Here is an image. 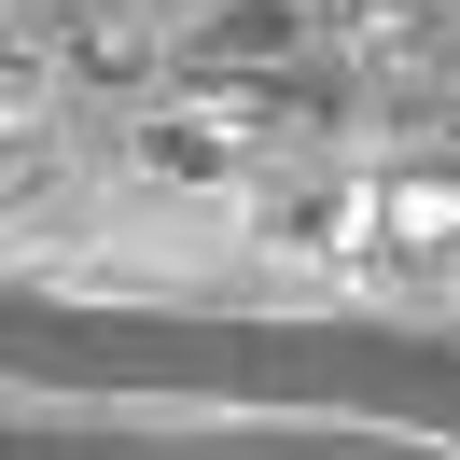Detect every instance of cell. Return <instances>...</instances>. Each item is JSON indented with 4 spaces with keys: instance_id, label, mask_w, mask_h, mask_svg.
I'll return each instance as SVG.
<instances>
[{
    "instance_id": "obj_1",
    "label": "cell",
    "mask_w": 460,
    "mask_h": 460,
    "mask_svg": "<svg viewBox=\"0 0 460 460\" xmlns=\"http://www.w3.org/2000/svg\"><path fill=\"white\" fill-rule=\"evenodd\" d=\"M293 42H307L293 0H209V14H196V57L209 70H265V57H293Z\"/></svg>"
},
{
    "instance_id": "obj_3",
    "label": "cell",
    "mask_w": 460,
    "mask_h": 460,
    "mask_svg": "<svg viewBox=\"0 0 460 460\" xmlns=\"http://www.w3.org/2000/svg\"><path fill=\"white\" fill-rule=\"evenodd\" d=\"M70 70H84V84H154V42H140V29H84Z\"/></svg>"
},
{
    "instance_id": "obj_2",
    "label": "cell",
    "mask_w": 460,
    "mask_h": 460,
    "mask_svg": "<svg viewBox=\"0 0 460 460\" xmlns=\"http://www.w3.org/2000/svg\"><path fill=\"white\" fill-rule=\"evenodd\" d=\"M140 168H154V181H237V140H209V126L154 112V126H140Z\"/></svg>"
}]
</instances>
